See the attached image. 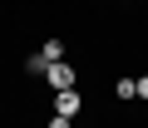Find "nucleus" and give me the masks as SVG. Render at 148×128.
<instances>
[{
    "label": "nucleus",
    "mask_w": 148,
    "mask_h": 128,
    "mask_svg": "<svg viewBox=\"0 0 148 128\" xmlns=\"http://www.w3.org/2000/svg\"><path fill=\"white\" fill-rule=\"evenodd\" d=\"M79 108H84V99H79V89H59V94H54V113H64V118H74Z\"/></svg>",
    "instance_id": "obj_1"
},
{
    "label": "nucleus",
    "mask_w": 148,
    "mask_h": 128,
    "mask_svg": "<svg viewBox=\"0 0 148 128\" xmlns=\"http://www.w3.org/2000/svg\"><path fill=\"white\" fill-rule=\"evenodd\" d=\"M45 79H49V89H54V94H59V89H74V69H69L64 59H59V64H49Z\"/></svg>",
    "instance_id": "obj_2"
},
{
    "label": "nucleus",
    "mask_w": 148,
    "mask_h": 128,
    "mask_svg": "<svg viewBox=\"0 0 148 128\" xmlns=\"http://www.w3.org/2000/svg\"><path fill=\"white\" fill-rule=\"evenodd\" d=\"M40 54H45L49 64H59V59H64V39H45V44H40Z\"/></svg>",
    "instance_id": "obj_3"
},
{
    "label": "nucleus",
    "mask_w": 148,
    "mask_h": 128,
    "mask_svg": "<svg viewBox=\"0 0 148 128\" xmlns=\"http://www.w3.org/2000/svg\"><path fill=\"white\" fill-rule=\"evenodd\" d=\"M114 94H119V99H138V79H119Z\"/></svg>",
    "instance_id": "obj_4"
},
{
    "label": "nucleus",
    "mask_w": 148,
    "mask_h": 128,
    "mask_svg": "<svg viewBox=\"0 0 148 128\" xmlns=\"http://www.w3.org/2000/svg\"><path fill=\"white\" fill-rule=\"evenodd\" d=\"M45 69H49L45 54H30V59H25V74H45Z\"/></svg>",
    "instance_id": "obj_5"
},
{
    "label": "nucleus",
    "mask_w": 148,
    "mask_h": 128,
    "mask_svg": "<svg viewBox=\"0 0 148 128\" xmlns=\"http://www.w3.org/2000/svg\"><path fill=\"white\" fill-rule=\"evenodd\" d=\"M49 128H69V118H64V113H54V118H49Z\"/></svg>",
    "instance_id": "obj_6"
},
{
    "label": "nucleus",
    "mask_w": 148,
    "mask_h": 128,
    "mask_svg": "<svg viewBox=\"0 0 148 128\" xmlns=\"http://www.w3.org/2000/svg\"><path fill=\"white\" fill-rule=\"evenodd\" d=\"M138 99H148V74H138Z\"/></svg>",
    "instance_id": "obj_7"
}]
</instances>
